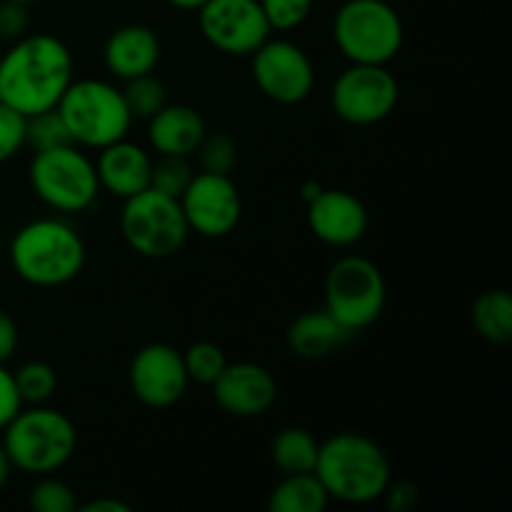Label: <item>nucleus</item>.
Here are the masks:
<instances>
[{"label": "nucleus", "mask_w": 512, "mask_h": 512, "mask_svg": "<svg viewBox=\"0 0 512 512\" xmlns=\"http://www.w3.org/2000/svg\"><path fill=\"white\" fill-rule=\"evenodd\" d=\"M73 73V53L63 40L48 33L23 35L0 55V103L25 118L43 113L58 105Z\"/></svg>", "instance_id": "nucleus-1"}, {"label": "nucleus", "mask_w": 512, "mask_h": 512, "mask_svg": "<svg viewBox=\"0 0 512 512\" xmlns=\"http://www.w3.org/2000/svg\"><path fill=\"white\" fill-rule=\"evenodd\" d=\"M315 475L330 500L365 505L380 500L393 480L388 453L363 433H338L320 443Z\"/></svg>", "instance_id": "nucleus-2"}, {"label": "nucleus", "mask_w": 512, "mask_h": 512, "mask_svg": "<svg viewBox=\"0 0 512 512\" xmlns=\"http://www.w3.org/2000/svg\"><path fill=\"white\" fill-rule=\"evenodd\" d=\"M10 263L25 283L35 288H60L83 270L85 243L65 220L40 218L13 235Z\"/></svg>", "instance_id": "nucleus-3"}, {"label": "nucleus", "mask_w": 512, "mask_h": 512, "mask_svg": "<svg viewBox=\"0 0 512 512\" xmlns=\"http://www.w3.org/2000/svg\"><path fill=\"white\" fill-rule=\"evenodd\" d=\"M3 448L13 468L28 475H50L63 468L78 448V430L65 413L30 405L3 428Z\"/></svg>", "instance_id": "nucleus-4"}, {"label": "nucleus", "mask_w": 512, "mask_h": 512, "mask_svg": "<svg viewBox=\"0 0 512 512\" xmlns=\"http://www.w3.org/2000/svg\"><path fill=\"white\" fill-rule=\"evenodd\" d=\"M55 108L63 115L73 143L85 148L100 150L118 143L128 138L133 125L123 90L105 80H73Z\"/></svg>", "instance_id": "nucleus-5"}, {"label": "nucleus", "mask_w": 512, "mask_h": 512, "mask_svg": "<svg viewBox=\"0 0 512 512\" xmlns=\"http://www.w3.org/2000/svg\"><path fill=\"white\" fill-rule=\"evenodd\" d=\"M333 38L345 60L388 65L405 40L398 10L385 0H348L333 20Z\"/></svg>", "instance_id": "nucleus-6"}, {"label": "nucleus", "mask_w": 512, "mask_h": 512, "mask_svg": "<svg viewBox=\"0 0 512 512\" xmlns=\"http://www.w3.org/2000/svg\"><path fill=\"white\" fill-rule=\"evenodd\" d=\"M325 310L348 330L370 328L383 315L388 303V285L373 260L363 255H345L335 260L323 285Z\"/></svg>", "instance_id": "nucleus-7"}, {"label": "nucleus", "mask_w": 512, "mask_h": 512, "mask_svg": "<svg viewBox=\"0 0 512 512\" xmlns=\"http://www.w3.org/2000/svg\"><path fill=\"white\" fill-rule=\"evenodd\" d=\"M123 203L120 233L138 255L153 260L173 258L188 243L190 228L178 198L145 188Z\"/></svg>", "instance_id": "nucleus-8"}, {"label": "nucleus", "mask_w": 512, "mask_h": 512, "mask_svg": "<svg viewBox=\"0 0 512 512\" xmlns=\"http://www.w3.org/2000/svg\"><path fill=\"white\" fill-rule=\"evenodd\" d=\"M28 173L35 195L60 213H80L100 193L95 163L75 145L35 153Z\"/></svg>", "instance_id": "nucleus-9"}, {"label": "nucleus", "mask_w": 512, "mask_h": 512, "mask_svg": "<svg viewBox=\"0 0 512 512\" xmlns=\"http://www.w3.org/2000/svg\"><path fill=\"white\" fill-rule=\"evenodd\" d=\"M400 100V85L385 65L350 63L335 78L330 105L350 125H378L390 118Z\"/></svg>", "instance_id": "nucleus-10"}, {"label": "nucleus", "mask_w": 512, "mask_h": 512, "mask_svg": "<svg viewBox=\"0 0 512 512\" xmlns=\"http://www.w3.org/2000/svg\"><path fill=\"white\" fill-rule=\"evenodd\" d=\"M253 80L260 93L275 103H303L315 88L313 60L290 40L268 38L253 53Z\"/></svg>", "instance_id": "nucleus-11"}, {"label": "nucleus", "mask_w": 512, "mask_h": 512, "mask_svg": "<svg viewBox=\"0 0 512 512\" xmlns=\"http://www.w3.org/2000/svg\"><path fill=\"white\" fill-rule=\"evenodd\" d=\"M203 38L225 55H253L270 38L260 0H208L198 10Z\"/></svg>", "instance_id": "nucleus-12"}, {"label": "nucleus", "mask_w": 512, "mask_h": 512, "mask_svg": "<svg viewBox=\"0 0 512 512\" xmlns=\"http://www.w3.org/2000/svg\"><path fill=\"white\" fill-rule=\"evenodd\" d=\"M180 208L190 233H198L200 238H225L238 228L243 200L230 175L203 170L190 178L188 188L180 195Z\"/></svg>", "instance_id": "nucleus-13"}, {"label": "nucleus", "mask_w": 512, "mask_h": 512, "mask_svg": "<svg viewBox=\"0 0 512 512\" xmlns=\"http://www.w3.org/2000/svg\"><path fill=\"white\" fill-rule=\"evenodd\" d=\"M128 380L135 398L155 410L178 405L190 385L183 353L165 343L143 345L130 360Z\"/></svg>", "instance_id": "nucleus-14"}, {"label": "nucleus", "mask_w": 512, "mask_h": 512, "mask_svg": "<svg viewBox=\"0 0 512 512\" xmlns=\"http://www.w3.org/2000/svg\"><path fill=\"white\" fill-rule=\"evenodd\" d=\"M215 403L233 418H258L278 400L273 373L258 363H228L213 383Z\"/></svg>", "instance_id": "nucleus-15"}, {"label": "nucleus", "mask_w": 512, "mask_h": 512, "mask_svg": "<svg viewBox=\"0 0 512 512\" xmlns=\"http://www.w3.org/2000/svg\"><path fill=\"white\" fill-rule=\"evenodd\" d=\"M368 208L348 190H320L308 203V225L318 240L333 248H350L368 233Z\"/></svg>", "instance_id": "nucleus-16"}, {"label": "nucleus", "mask_w": 512, "mask_h": 512, "mask_svg": "<svg viewBox=\"0 0 512 512\" xmlns=\"http://www.w3.org/2000/svg\"><path fill=\"white\" fill-rule=\"evenodd\" d=\"M95 173H98L100 188L113 193L115 198H133V195L150 188L153 158L138 143H130L128 138H123L118 143L100 148L98 160H95Z\"/></svg>", "instance_id": "nucleus-17"}, {"label": "nucleus", "mask_w": 512, "mask_h": 512, "mask_svg": "<svg viewBox=\"0 0 512 512\" xmlns=\"http://www.w3.org/2000/svg\"><path fill=\"white\" fill-rule=\"evenodd\" d=\"M105 68L120 80L153 73L160 60V40L148 25H123L115 30L103 48Z\"/></svg>", "instance_id": "nucleus-18"}, {"label": "nucleus", "mask_w": 512, "mask_h": 512, "mask_svg": "<svg viewBox=\"0 0 512 512\" xmlns=\"http://www.w3.org/2000/svg\"><path fill=\"white\" fill-rule=\"evenodd\" d=\"M208 133L203 115L190 105H163L148 120V140L160 155L188 158L198 150L200 140Z\"/></svg>", "instance_id": "nucleus-19"}, {"label": "nucleus", "mask_w": 512, "mask_h": 512, "mask_svg": "<svg viewBox=\"0 0 512 512\" xmlns=\"http://www.w3.org/2000/svg\"><path fill=\"white\" fill-rule=\"evenodd\" d=\"M353 335V330L340 325L325 308L308 310L290 323L288 348L303 360H320L350 343Z\"/></svg>", "instance_id": "nucleus-20"}, {"label": "nucleus", "mask_w": 512, "mask_h": 512, "mask_svg": "<svg viewBox=\"0 0 512 512\" xmlns=\"http://www.w3.org/2000/svg\"><path fill=\"white\" fill-rule=\"evenodd\" d=\"M330 495L315 473L283 475L278 485L270 490V512H323L328 508Z\"/></svg>", "instance_id": "nucleus-21"}, {"label": "nucleus", "mask_w": 512, "mask_h": 512, "mask_svg": "<svg viewBox=\"0 0 512 512\" xmlns=\"http://www.w3.org/2000/svg\"><path fill=\"white\" fill-rule=\"evenodd\" d=\"M473 328L483 340L493 345H505L512 340V298L508 290L493 288L475 298L470 310Z\"/></svg>", "instance_id": "nucleus-22"}, {"label": "nucleus", "mask_w": 512, "mask_h": 512, "mask_svg": "<svg viewBox=\"0 0 512 512\" xmlns=\"http://www.w3.org/2000/svg\"><path fill=\"white\" fill-rule=\"evenodd\" d=\"M320 443L305 428H283L270 443V458L283 475L315 473Z\"/></svg>", "instance_id": "nucleus-23"}, {"label": "nucleus", "mask_w": 512, "mask_h": 512, "mask_svg": "<svg viewBox=\"0 0 512 512\" xmlns=\"http://www.w3.org/2000/svg\"><path fill=\"white\" fill-rule=\"evenodd\" d=\"M25 145H28L33 153H43V150L63 148V145L75 143L73 138H70L63 115L58 113V108H50L43 110V113H35L25 118Z\"/></svg>", "instance_id": "nucleus-24"}, {"label": "nucleus", "mask_w": 512, "mask_h": 512, "mask_svg": "<svg viewBox=\"0 0 512 512\" xmlns=\"http://www.w3.org/2000/svg\"><path fill=\"white\" fill-rule=\"evenodd\" d=\"M23 405H45L58 390V373L43 360H30L13 373Z\"/></svg>", "instance_id": "nucleus-25"}, {"label": "nucleus", "mask_w": 512, "mask_h": 512, "mask_svg": "<svg viewBox=\"0 0 512 512\" xmlns=\"http://www.w3.org/2000/svg\"><path fill=\"white\" fill-rule=\"evenodd\" d=\"M125 83L128 85L123 90V98L133 118L150 120L163 105H168V90L153 73L138 75V78L125 80Z\"/></svg>", "instance_id": "nucleus-26"}, {"label": "nucleus", "mask_w": 512, "mask_h": 512, "mask_svg": "<svg viewBox=\"0 0 512 512\" xmlns=\"http://www.w3.org/2000/svg\"><path fill=\"white\" fill-rule=\"evenodd\" d=\"M185 373L193 383L198 385H213L215 380L220 378V373L228 365V358H225L223 348L215 343H208V340H200V343H193L183 353Z\"/></svg>", "instance_id": "nucleus-27"}, {"label": "nucleus", "mask_w": 512, "mask_h": 512, "mask_svg": "<svg viewBox=\"0 0 512 512\" xmlns=\"http://www.w3.org/2000/svg\"><path fill=\"white\" fill-rule=\"evenodd\" d=\"M30 508L35 512H73L78 510V498L75 490L63 480L53 475H40L38 483L33 485L28 498Z\"/></svg>", "instance_id": "nucleus-28"}, {"label": "nucleus", "mask_w": 512, "mask_h": 512, "mask_svg": "<svg viewBox=\"0 0 512 512\" xmlns=\"http://www.w3.org/2000/svg\"><path fill=\"white\" fill-rule=\"evenodd\" d=\"M195 153L205 173L230 175L238 163V145L225 133H205Z\"/></svg>", "instance_id": "nucleus-29"}, {"label": "nucleus", "mask_w": 512, "mask_h": 512, "mask_svg": "<svg viewBox=\"0 0 512 512\" xmlns=\"http://www.w3.org/2000/svg\"><path fill=\"white\" fill-rule=\"evenodd\" d=\"M190 178H193V170H190L188 158H180V155H160L158 163H153L150 188L180 200V195L188 188Z\"/></svg>", "instance_id": "nucleus-30"}, {"label": "nucleus", "mask_w": 512, "mask_h": 512, "mask_svg": "<svg viewBox=\"0 0 512 512\" xmlns=\"http://www.w3.org/2000/svg\"><path fill=\"white\" fill-rule=\"evenodd\" d=\"M270 30H295L308 20L313 0H260Z\"/></svg>", "instance_id": "nucleus-31"}, {"label": "nucleus", "mask_w": 512, "mask_h": 512, "mask_svg": "<svg viewBox=\"0 0 512 512\" xmlns=\"http://www.w3.org/2000/svg\"><path fill=\"white\" fill-rule=\"evenodd\" d=\"M25 148V115L0 103V163L10 160Z\"/></svg>", "instance_id": "nucleus-32"}, {"label": "nucleus", "mask_w": 512, "mask_h": 512, "mask_svg": "<svg viewBox=\"0 0 512 512\" xmlns=\"http://www.w3.org/2000/svg\"><path fill=\"white\" fill-rule=\"evenodd\" d=\"M28 28V5L15 3V0H3V3H0V38L15 43V40H20L23 35H28Z\"/></svg>", "instance_id": "nucleus-33"}, {"label": "nucleus", "mask_w": 512, "mask_h": 512, "mask_svg": "<svg viewBox=\"0 0 512 512\" xmlns=\"http://www.w3.org/2000/svg\"><path fill=\"white\" fill-rule=\"evenodd\" d=\"M380 500L390 512H410L418 503V485L413 480H390Z\"/></svg>", "instance_id": "nucleus-34"}, {"label": "nucleus", "mask_w": 512, "mask_h": 512, "mask_svg": "<svg viewBox=\"0 0 512 512\" xmlns=\"http://www.w3.org/2000/svg\"><path fill=\"white\" fill-rule=\"evenodd\" d=\"M20 408H23V400L15 388L13 373L0 363V430L20 413Z\"/></svg>", "instance_id": "nucleus-35"}, {"label": "nucleus", "mask_w": 512, "mask_h": 512, "mask_svg": "<svg viewBox=\"0 0 512 512\" xmlns=\"http://www.w3.org/2000/svg\"><path fill=\"white\" fill-rule=\"evenodd\" d=\"M18 340H20L18 325H15V320L0 308V363L5 365L10 358H13L15 350H18Z\"/></svg>", "instance_id": "nucleus-36"}, {"label": "nucleus", "mask_w": 512, "mask_h": 512, "mask_svg": "<svg viewBox=\"0 0 512 512\" xmlns=\"http://www.w3.org/2000/svg\"><path fill=\"white\" fill-rule=\"evenodd\" d=\"M80 512H130V505L120 503V500L113 498H100V500H90V503L78 505Z\"/></svg>", "instance_id": "nucleus-37"}, {"label": "nucleus", "mask_w": 512, "mask_h": 512, "mask_svg": "<svg viewBox=\"0 0 512 512\" xmlns=\"http://www.w3.org/2000/svg\"><path fill=\"white\" fill-rule=\"evenodd\" d=\"M10 473H13V463H10L8 453H5L3 443H0V490H3L5 483L10 480Z\"/></svg>", "instance_id": "nucleus-38"}, {"label": "nucleus", "mask_w": 512, "mask_h": 512, "mask_svg": "<svg viewBox=\"0 0 512 512\" xmlns=\"http://www.w3.org/2000/svg\"><path fill=\"white\" fill-rule=\"evenodd\" d=\"M170 5H173V8H180V10H195V13H198L200 8H203L205 3H208V0H168Z\"/></svg>", "instance_id": "nucleus-39"}, {"label": "nucleus", "mask_w": 512, "mask_h": 512, "mask_svg": "<svg viewBox=\"0 0 512 512\" xmlns=\"http://www.w3.org/2000/svg\"><path fill=\"white\" fill-rule=\"evenodd\" d=\"M320 190H323V188H320L318 183H308V185H305V188H303V200H305V203H310V200L318 198Z\"/></svg>", "instance_id": "nucleus-40"}, {"label": "nucleus", "mask_w": 512, "mask_h": 512, "mask_svg": "<svg viewBox=\"0 0 512 512\" xmlns=\"http://www.w3.org/2000/svg\"><path fill=\"white\" fill-rule=\"evenodd\" d=\"M15 3H23V5H30V3H38V0H15Z\"/></svg>", "instance_id": "nucleus-41"}]
</instances>
